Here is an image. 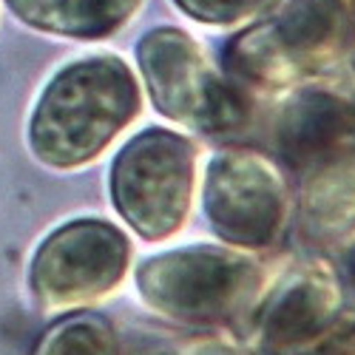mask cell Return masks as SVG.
I'll return each mask as SVG.
<instances>
[{"label":"cell","instance_id":"cell-1","mask_svg":"<svg viewBox=\"0 0 355 355\" xmlns=\"http://www.w3.org/2000/svg\"><path fill=\"white\" fill-rule=\"evenodd\" d=\"M128 97L125 74L116 63H83L60 74L46 92L32 142L51 162H74L105 137ZM111 134V131H108Z\"/></svg>","mask_w":355,"mask_h":355},{"label":"cell","instance_id":"cell-2","mask_svg":"<svg viewBox=\"0 0 355 355\" xmlns=\"http://www.w3.org/2000/svg\"><path fill=\"white\" fill-rule=\"evenodd\" d=\"M134 0H9L15 15L46 32L100 35L116 26Z\"/></svg>","mask_w":355,"mask_h":355}]
</instances>
